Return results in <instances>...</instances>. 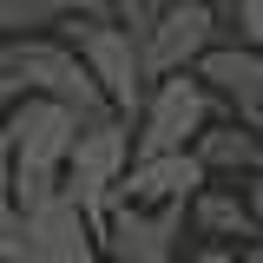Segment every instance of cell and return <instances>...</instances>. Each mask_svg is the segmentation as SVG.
I'll return each instance as SVG.
<instances>
[{
	"mask_svg": "<svg viewBox=\"0 0 263 263\" xmlns=\"http://www.w3.org/2000/svg\"><path fill=\"white\" fill-rule=\"evenodd\" d=\"M60 46L79 53L86 66V79L99 86V105L112 112V119H138L145 112V99H152V72H145V53L132 46V33L112 20V0H72V13H66V27L53 33Z\"/></svg>",
	"mask_w": 263,
	"mask_h": 263,
	"instance_id": "obj_1",
	"label": "cell"
},
{
	"mask_svg": "<svg viewBox=\"0 0 263 263\" xmlns=\"http://www.w3.org/2000/svg\"><path fill=\"white\" fill-rule=\"evenodd\" d=\"M217 125V99L204 92L197 72H171L152 86L145 112L132 119V158H171V152H191L204 132Z\"/></svg>",
	"mask_w": 263,
	"mask_h": 263,
	"instance_id": "obj_2",
	"label": "cell"
},
{
	"mask_svg": "<svg viewBox=\"0 0 263 263\" xmlns=\"http://www.w3.org/2000/svg\"><path fill=\"white\" fill-rule=\"evenodd\" d=\"M132 171V125L125 119H112V112H99L79 125L72 138V158H66V197L86 211V224H105V211H112V197L125 184Z\"/></svg>",
	"mask_w": 263,
	"mask_h": 263,
	"instance_id": "obj_3",
	"label": "cell"
},
{
	"mask_svg": "<svg viewBox=\"0 0 263 263\" xmlns=\"http://www.w3.org/2000/svg\"><path fill=\"white\" fill-rule=\"evenodd\" d=\"M224 13L217 0H158V27H152V46H145V72L152 86L171 79V72H197L211 46H224Z\"/></svg>",
	"mask_w": 263,
	"mask_h": 263,
	"instance_id": "obj_4",
	"label": "cell"
},
{
	"mask_svg": "<svg viewBox=\"0 0 263 263\" xmlns=\"http://www.w3.org/2000/svg\"><path fill=\"white\" fill-rule=\"evenodd\" d=\"M0 53L20 72L27 99H53V105L79 112V119H99V112H105V105H99V86L86 79V66H79V53L60 46L53 33H46V40H13V46H0Z\"/></svg>",
	"mask_w": 263,
	"mask_h": 263,
	"instance_id": "obj_5",
	"label": "cell"
},
{
	"mask_svg": "<svg viewBox=\"0 0 263 263\" xmlns=\"http://www.w3.org/2000/svg\"><path fill=\"white\" fill-rule=\"evenodd\" d=\"M191 237H184V211H138V204H119L105 211L99 224V257L105 263H184Z\"/></svg>",
	"mask_w": 263,
	"mask_h": 263,
	"instance_id": "obj_6",
	"label": "cell"
},
{
	"mask_svg": "<svg viewBox=\"0 0 263 263\" xmlns=\"http://www.w3.org/2000/svg\"><path fill=\"white\" fill-rule=\"evenodd\" d=\"M197 79H204V92L217 99V119L250 125V132L263 125V53L224 40V46H211V53H204Z\"/></svg>",
	"mask_w": 263,
	"mask_h": 263,
	"instance_id": "obj_7",
	"label": "cell"
},
{
	"mask_svg": "<svg viewBox=\"0 0 263 263\" xmlns=\"http://www.w3.org/2000/svg\"><path fill=\"white\" fill-rule=\"evenodd\" d=\"M27 230V263H105L99 257V230L86 224V211L72 197H46L40 211H20Z\"/></svg>",
	"mask_w": 263,
	"mask_h": 263,
	"instance_id": "obj_8",
	"label": "cell"
},
{
	"mask_svg": "<svg viewBox=\"0 0 263 263\" xmlns=\"http://www.w3.org/2000/svg\"><path fill=\"white\" fill-rule=\"evenodd\" d=\"M204 164L191 152H171V158H132L125 184H119V204H138V211H184L197 191H204Z\"/></svg>",
	"mask_w": 263,
	"mask_h": 263,
	"instance_id": "obj_9",
	"label": "cell"
},
{
	"mask_svg": "<svg viewBox=\"0 0 263 263\" xmlns=\"http://www.w3.org/2000/svg\"><path fill=\"white\" fill-rule=\"evenodd\" d=\"M184 237L191 243H217V250H250L257 243V224H250L243 191L237 184H204L184 204Z\"/></svg>",
	"mask_w": 263,
	"mask_h": 263,
	"instance_id": "obj_10",
	"label": "cell"
},
{
	"mask_svg": "<svg viewBox=\"0 0 263 263\" xmlns=\"http://www.w3.org/2000/svg\"><path fill=\"white\" fill-rule=\"evenodd\" d=\"M191 158L204 164L211 184H237V191H243L250 178H263V145H257V132H250V125H230V119H217V125L197 138Z\"/></svg>",
	"mask_w": 263,
	"mask_h": 263,
	"instance_id": "obj_11",
	"label": "cell"
},
{
	"mask_svg": "<svg viewBox=\"0 0 263 263\" xmlns=\"http://www.w3.org/2000/svg\"><path fill=\"white\" fill-rule=\"evenodd\" d=\"M72 0H0V46L13 40H46V33L66 27Z\"/></svg>",
	"mask_w": 263,
	"mask_h": 263,
	"instance_id": "obj_12",
	"label": "cell"
},
{
	"mask_svg": "<svg viewBox=\"0 0 263 263\" xmlns=\"http://www.w3.org/2000/svg\"><path fill=\"white\" fill-rule=\"evenodd\" d=\"M217 13H224V33L237 40V46L263 53V0H224Z\"/></svg>",
	"mask_w": 263,
	"mask_h": 263,
	"instance_id": "obj_13",
	"label": "cell"
},
{
	"mask_svg": "<svg viewBox=\"0 0 263 263\" xmlns=\"http://www.w3.org/2000/svg\"><path fill=\"white\" fill-rule=\"evenodd\" d=\"M0 263H27V230L13 204H0Z\"/></svg>",
	"mask_w": 263,
	"mask_h": 263,
	"instance_id": "obj_14",
	"label": "cell"
},
{
	"mask_svg": "<svg viewBox=\"0 0 263 263\" xmlns=\"http://www.w3.org/2000/svg\"><path fill=\"white\" fill-rule=\"evenodd\" d=\"M20 105H27V86H20V72L7 66V53H0V125H7Z\"/></svg>",
	"mask_w": 263,
	"mask_h": 263,
	"instance_id": "obj_15",
	"label": "cell"
},
{
	"mask_svg": "<svg viewBox=\"0 0 263 263\" xmlns=\"http://www.w3.org/2000/svg\"><path fill=\"white\" fill-rule=\"evenodd\" d=\"M0 204H13V138L0 125Z\"/></svg>",
	"mask_w": 263,
	"mask_h": 263,
	"instance_id": "obj_16",
	"label": "cell"
},
{
	"mask_svg": "<svg viewBox=\"0 0 263 263\" xmlns=\"http://www.w3.org/2000/svg\"><path fill=\"white\" fill-rule=\"evenodd\" d=\"M184 263H243V250H217V243H191Z\"/></svg>",
	"mask_w": 263,
	"mask_h": 263,
	"instance_id": "obj_17",
	"label": "cell"
},
{
	"mask_svg": "<svg viewBox=\"0 0 263 263\" xmlns=\"http://www.w3.org/2000/svg\"><path fill=\"white\" fill-rule=\"evenodd\" d=\"M243 204H250V224H257V243H263V178L243 184Z\"/></svg>",
	"mask_w": 263,
	"mask_h": 263,
	"instance_id": "obj_18",
	"label": "cell"
},
{
	"mask_svg": "<svg viewBox=\"0 0 263 263\" xmlns=\"http://www.w3.org/2000/svg\"><path fill=\"white\" fill-rule=\"evenodd\" d=\"M243 263H263V243H250V250H243Z\"/></svg>",
	"mask_w": 263,
	"mask_h": 263,
	"instance_id": "obj_19",
	"label": "cell"
},
{
	"mask_svg": "<svg viewBox=\"0 0 263 263\" xmlns=\"http://www.w3.org/2000/svg\"><path fill=\"white\" fill-rule=\"evenodd\" d=\"M257 145H263V125H257Z\"/></svg>",
	"mask_w": 263,
	"mask_h": 263,
	"instance_id": "obj_20",
	"label": "cell"
}]
</instances>
